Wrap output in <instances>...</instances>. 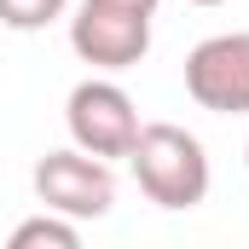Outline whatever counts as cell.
<instances>
[{
  "mask_svg": "<svg viewBox=\"0 0 249 249\" xmlns=\"http://www.w3.org/2000/svg\"><path fill=\"white\" fill-rule=\"evenodd\" d=\"M133 180L139 191L157 203V209H197L209 197V157H203V139L186 133L174 122H145L133 151Z\"/></svg>",
  "mask_w": 249,
  "mask_h": 249,
  "instance_id": "1",
  "label": "cell"
},
{
  "mask_svg": "<svg viewBox=\"0 0 249 249\" xmlns=\"http://www.w3.org/2000/svg\"><path fill=\"white\" fill-rule=\"evenodd\" d=\"M35 197H41V209H53V214H70V220H99V214H110V203H116V174H110V162L105 157H93V151H47L41 162H35Z\"/></svg>",
  "mask_w": 249,
  "mask_h": 249,
  "instance_id": "2",
  "label": "cell"
},
{
  "mask_svg": "<svg viewBox=\"0 0 249 249\" xmlns=\"http://www.w3.org/2000/svg\"><path fill=\"white\" fill-rule=\"evenodd\" d=\"M70 47L93 70H133L151 53V12L110 6V0H81V12L70 18Z\"/></svg>",
  "mask_w": 249,
  "mask_h": 249,
  "instance_id": "3",
  "label": "cell"
},
{
  "mask_svg": "<svg viewBox=\"0 0 249 249\" xmlns=\"http://www.w3.org/2000/svg\"><path fill=\"white\" fill-rule=\"evenodd\" d=\"M64 122H70V139L81 145V151H93V157H127L133 151V139H139V110H133V99H127L116 81H81L75 93H70V105H64Z\"/></svg>",
  "mask_w": 249,
  "mask_h": 249,
  "instance_id": "4",
  "label": "cell"
},
{
  "mask_svg": "<svg viewBox=\"0 0 249 249\" xmlns=\"http://www.w3.org/2000/svg\"><path fill=\"white\" fill-rule=\"evenodd\" d=\"M186 93L214 116H249V35H209L186 58Z\"/></svg>",
  "mask_w": 249,
  "mask_h": 249,
  "instance_id": "5",
  "label": "cell"
},
{
  "mask_svg": "<svg viewBox=\"0 0 249 249\" xmlns=\"http://www.w3.org/2000/svg\"><path fill=\"white\" fill-rule=\"evenodd\" d=\"M81 244V232H75V220L70 214H35V220H23L18 232H12V249H75Z\"/></svg>",
  "mask_w": 249,
  "mask_h": 249,
  "instance_id": "6",
  "label": "cell"
},
{
  "mask_svg": "<svg viewBox=\"0 0 249 249\" xmlns=\"http://www.w3.org/2000/svg\"><path fill=\"white\" fill-rule=\"evenodd\" d=\"M53 18H64V0H0V23L6 29H47Z\"/></svg>",
  "mask_w": 249,
  "mask_h": 249,
  "instance_id": "7",
  "label": "cell"
},
{
  "mask_svg": "<svg viewBox=\"0 0 249 249\" xmlns=\"http://www.w3.org/2000/svg\"><path fill=\"white\" fill-rule=\"evenodd\" d=\"M110 6H133V12H157L162 0H110Z\"/></svg>",
  "mask_w": 249,
  "mask_h": 249,
  "instance_id": "8",
  "label": "cell"
},
{
  "mask_svg": "<svg viewBox=\"0 0 249 249\" xmlns=\"http://www.w3.org/2000/svg\"><path fill=\"white\" fill-rule=\"evenodd\" d=\"M191 6H220V0H191Z\"/></svg>",
  "mask_w": 249,
  "mask_h": 249,
  "instance_id": "9",
  "label": "cell"
},
{
  "mask_svg": "<svg viewBox=\"0 0 249 249\" xmlns=\"http://www.w3.org/2000/svg\"><path fill=\"white\" fill-rule=\"evenodd\" d=\"M244 157H249V151H244Z\"/></svg>",
  "mask_w": 249,
  "mask_h": 249,
  "instance_id": "10",
  "label": "cell"
}]
</instances>
